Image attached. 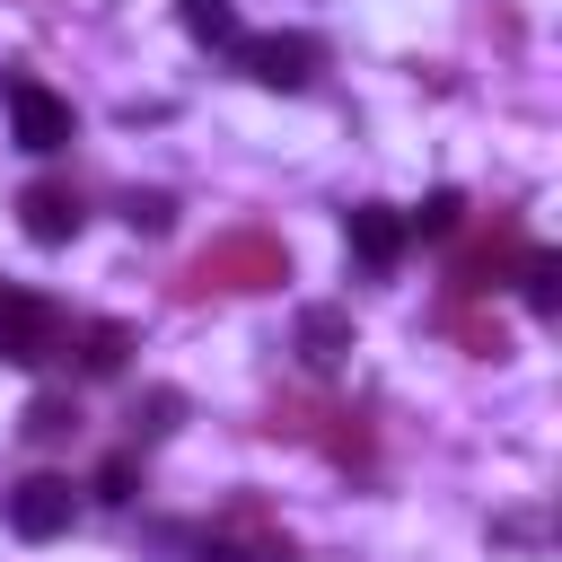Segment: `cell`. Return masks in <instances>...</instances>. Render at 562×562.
<instances>
[{
	"mask_svg": "<svg viewBox=\"0 0 562 562\" xmlns=\"http://www.w3.org/2000/svg\"><path fill=\"white\" fill-rule=\"evenodd\" d=\"M290 281V246L272 228H228L211 237L184 272H176V299H211V290H281Z\"/></svg>",
	"mask_w": 562,
	"mask_h": 562,
	"instance_id": "1",
	"label": "cell"
},
{
	"mask_svg": "<svg viewBox=\"0 0 562 562\" xmlns=\"http://www.w3.org/2000/svg\"><path fill=\"white\" fill-rule=\"evenodd\" d=\"M272 439H307V448H325V457H342V465H360L369 457V422L351 413V404H316V395H272V422H263Z\"/></svg>",
	"mask_w": 562,
	"mask_h": 562,
	"instance_id": "2",
	"label": "cell"
},
{
	"mask_svg": "<svg viewBox=\"0 0 562 562\" xmlns=\"http://www.w3.org/2000/svg\"><path fill=\"white\" fill-rule=\"evenodd\" d=\"M70 351V325L44 290H0V360L9 369H35V360H61Z\"/></svg>",
	"mask_w": 562,
	"mask_h": 562,
	"instance_id": "3",
	"label": "cell"
},
{
	"mask_svg": "<svg viewBox=\"0 0 562 562\" xmlns=\"http://www.w3.org/2000/svg\"><path fill=\"white\" fill-rule=\"evenodd\" d=\"M518 255H527V228H518V211H492L465 246H457V263H448V281H457V299H483V290H501L509 272H518Z\"/></svg>",
	"mask_w": 562,
	"mask_h": 562,
	"instance_id": "4",
	"label": "cell"
},
{
	"mask_svg": "<svg viewBox=\"0 0 562 562\" xmlns=\"http://www.w3.org/2000/svg\"><path fill=\"white\" fill-rule=\"evenodd\" d=\"M9 132H18V149L53 158V149H70L79 114H70V97H53L44 79H9Z\"/></svg>",
	"mask_w": 562,
	"mask_h": 562,
	"instance_id": "5",
	"label": "cell"
},
{
	"mask_svg": "<svg viewBox=\"0 0 562 562\" xmlns=\"http://www.w3.org/2000/svg\"><path fill=\"white\" fill-rule=\"evenodd\" d=\"M70 518H79V483H70V474H26V483L9 492V527H18L26 544L70 536Z\"/></svg>",
	"mask_w": 562,
	"mask_h": 562,
	"instance_id": "6",
	"label": "cell"
},
{
	"mask_svg": "<svg viewBox=\"0 0 562 562\" xmlns=\"http://www.w3.org/2000/svg\"><path fill=\"white\" fill-rule=\"evenodd\" d=\"M228 53H237L246 79H263V88H307V79H316V44H307V35H237Z\"/></svg>",
	"mask_w": 562,
	"mask_h": 562,
	"instance_id": "7",
	"label": "cell"
},
{
	"mask_svg": "<svg viewBox=\"0 0 562 562\" xmlns=\"http://www.w3.org/2000/svg\"><path fill=\"white\" fill-rule=\"evenodd\" d=\"M79 220H88V211H79V193H70L61 176H35V184L18 193V228H26L35 246H70Z\"/></svg>",
	"mask_w": 562,
	"mask_h": 562,
	"instance_id": "8",
	"label": "cell"
},
{
	"mask_svg": "<svg viewBox=\"0 0 562 562\" xmlns=\"http://www.w3.org/2000/svg\"><path fill=\"white\" fill-rule=\"evenodd\" d=\"M342 237H351V255L369 272H395L404 263V211H386V202H351L342 211Z\"/></svg>",
	"mask_w": 562,
	"mask_h": 562,
	"instance_id": "9",
	"label": "cell"
},
{
	"mask_svg": "<svg viewBox=\"0 0 562 562\" xmlns=\"http://www.w3.org/2000/svg\"><path fill=\"white\" fill-rule=\"evenodd\" d=\"M299 360L307 369H342V351H351V307H299Z\"/></svg>",
	"mask_w": 562,
	"mask_h": 562,
	"instance_id": "10",
	"label": "cell"
},
{
	"mask_svg": "<svg viewBox=\"0 0 562 562\" xmlns=\"http://www.w3.org/2000/svg\"><path fill=\"white\" fill-rule=\"evenodd\" d=\"M18 430L35 439V448H61V439H79V395H61V386H44L26 413H18Z\"/></svg>",
	"mask_w": 562,
	"mask_h": 562,
	"instance_id": "11",
	"label": "cell"
},
{
	"mask_svg": "<svg viewBox=\"0 0 562 562\" xmlns=\"http://www.w3.org/2000/svg\"><path fill=\"white\" fill-rule=\"evenodd\" d=\"M70 342H79V369H88V378H114V369L132 360V325H114V316H97V325H79Z\"/></svg>",
	"mask_w": 562,
	"mask_h": 562,
	"instance_id": "12",
	"label": "cell"
},
{
	"mask_svg": "<svg viewBox=\"0 0 562 562\" xmlns=\"http://www.w3.org/2000/svg\"><path fill=\"white\" fill-rule=\"evenodd\" d=\"M509 281L527 290V307H536V316H553V307H562V255H544V246H527Z\"/></svg>",
	"mask_w": 562,
	"mask_h": 562,
	"instance_id": "13",
	"label": "cell"
},
{
	"mask_svg": "<svg viewBox=\"0 0 562 562\" xmlns=\"http://www.w3.org/2000/svg\"><path fill=\"white\" fill-rule=\"evenodd\" d=\"M176 18H184V35H193V44H220V53H228V44L246 35L228 0H176Z\"/></svg>",
	"mask_w": 562,
	"mask_h": 562,
	"instance_id": "14",
	"label": "cell"
},
{
	"mask_svg": "<svg viewBox=\"0 0 562 562\" xmlns=\"http://www.w3.org/2000/svg\"><path fill=\"white\" fill-rule=\"evenodd\" d=\"M465 228V193H422V211H404V237H457Z\"/></svg>",
	"mask_w": 562,
	"mask_h": 562,
	"instance_id": "15",
	"label": "cell"
},
{
	"mask_svg": "<svg viewBox=\"0 0 562 562\" xmlns=\"http://www.w3.org/2000/svg\"><path fill=\"white\" fill-rule=\"evenodd\" d=\"M448 325H457V342H465L474 360H501V351H509V334H501V316H483V307H465V299H457V316H448Z\"/></svg>",
	"mask_w": 562,
	"mask_h": 562,
	"instance_id": "16",
	"label": "cell"
},
{
	"mask_svg": "<svg viewBox=\"0 0 562 562\" xmlns=\"http://www.w3.org/2000/svg\"><path fill=\"white\" fill-rule=\"evenodd\" d=\"M88 492H97V501H114V509H123V501H140V448H114V457L97 465V483H88Z\"/></svg>",
	"mask_w": 562,
	"mask_h": 562,
	"instance_id": "17",
	"label": "cell"
},
{
	"mask_svg": "<svg viewBox=\"0 0 562 562\" xmlns=\"http://www.w3.org/2000/svg\"><path fill=\"white\" fill-rule=\"evenodd\" d=\"M176 413H184V395H176V386H149V395L132 404V448L158 439V430H176Z\"/></svg>",
	"mask_w": 562,
	"mask_h": 562,
	"instance_id": "18",
	"label": "cell"
},
{
	"mask_svg": "<svg viewBox=\"0 0 562 562\" xmlns=\"http://www.w3.org/2000/svg\"><path fill=\"white\" fill-rule=\"evenodd\" d=\"M123 220H132L140 237H167V228H176V202H167V193H132V202H123Z\"/></svg>",
	"mask_w": 562,
	"mask_h": 562,
	"instance_id": "19",
	"label": "cell"
}]
</instances>
